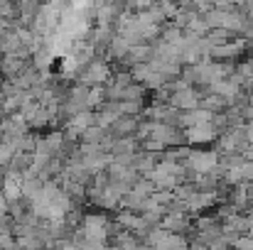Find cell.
<instances>
[{
  "label": "cell",
  "mask_w": 253,
  "mask_h": 250,
  "mask_svg": "<svg viewBox=\"0 0 253 250\" xmlns=\"http://www.w3.org/2000/svg\"><path fill=\"white\" fill-rule=\"evenodd\" d=\"M133 150H135V145H133V140H128V138H126V140H118L116 147H113V152H118V155H121V152L128 155V152H133Z\"/></svg>",
  "instance_id": "52a82bcc"
},
{
  "label": "cell",
  "mask_w": 253,
  "mask_h": 250,
  "mask_svg": "<svg viewBox=\"0 0 253 250\" xmlns=\"http://www.w3.org/2000/svg\"><path fill=\"white\" fill-rule=\"evenodd\" d=\"M189 5H192L197 12L204 15V12H209V10L214 7V0H189Z\"/></svg>",
  "instance_id": "ba28073f"
},
{
  "label": "cell",
  "mask_w": 253,
  "mask_h": 250,
  "mask_svg": "<svg viewBox=\"0 0 253 250\" xmlns=\"http://www.w3.org/2000/svg\"><path fill=\"white\" fill-rule=\"evenodd\" d=\"M169 103H172L174 108H182V110H194V108H202V98H199V93H197L192 86H184V88L172 91Z\"/></svg>",
  "instance_id": "6da1fadb"
},
{
  "label": "cell",
  "mask_w": 253,
  "mask_h": 250,
  "mask_svg": "<svg viewBox=\"0 0 253 250\" xmlns=\"http://www.w3.org/2000/svg\"><path fill=\"white\" fill-rule=\"evenodd\" d=\"M133 130H135V120H133V118H123V115H121V118L113 123V133H116V135H128V133H133Z\"/></svg>",
  "instance_id": "8992f818"
},
{
  "label": "cell",
  "mask_w": 253,
  "mask_h": 250,
  "mask_svg": "<svg viewBox=\"0 0 253 250\" xmlns=\"http://www.w3.org/2000/svg\"><path fill=\"white\" fill-rule=\"evenodd\" d=\"M106 76H108V67L103 64V62H93V64H88V69H86L84 74V83H103L106 81Z\"/></svg>",
  "instance_id": "277c9868"
},
{
  "label": "cell",
  "mask_w": 253,
  "mask_h": 250,
  "mask_svg": "<svg viewBox=\"0 0 253 250\" xmlns=\"http://www.w3.org/2000/svg\"><path fill=\"white\" fill-rule=\"evenodd\" d=\"M189 165L194 167L197 172H209L219 165V157L216 152H192L189 155Z\"/></svg>",
  "instance_id": "3957f363"
},
{
  "label": "cell",
  "mask_w": 253,
  "mask_h": 250,
  "mask_svg": "<svg viewBox=\"0 0 253 250\" xmlns=\"http://www.w3.org/2000/svg\"><path fill=\"white\" fill-rule=\"evenodd\" d=\"M214 138H216V125H214V120L202 123V125H194V128H187V140L194 143V145L209 143V140H214Z\"/></svg>",
  "instance_id": "7a4b0ae2"
},
{
  "label": "cell",
  "mask_w": 253,
  "mask_h": 250,
  "mask_svg": "<svg viewBox=\"0 0 253 250\" xmlns=\"http://www.w3.org/2000/svg\"><path fill=\"white\" fill-rule=\"evenodd\" d=\"M244 2H246V5H249V7H253V0H244Z\"/></svg>",
  "instance_id": "30bf717a"
},
{
  "label": "cell",
  "mask_w": 253,
  "mask_h": 250,
  "mask_svg": "<svg viewBox=\"0 0 253 250\" xmlns=\"http://www.w3.org/2000/svg\"><path fill=\"white\" fill-rule=\"evenodd\" d=\"M93 125H96V115L79 113V115H74V120H72V133L79 135V133H86L88 128H93Z\"/></svg>",
  "instance_id": "5b68a950"
},
{
  "label": "cell",
  "mask_w": 253,
  "mask_h": 250,
  "mask_svg": "<svg viewBox=\"0 0 253 250\" xmlns=\"http://www.w3.org/2000/svg\"><path fill=\"white\" fill-rule=\"evenodd\" d=\"M42 10L47 12V20H44V25H52V15H49V7H42ZM42 17H44V15L40 12V20H42Z\"/></svg>",
  "instance_id": "9c48e42d"
}]
</instances>
